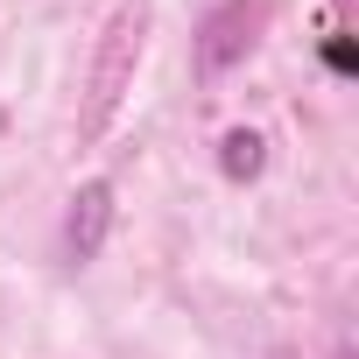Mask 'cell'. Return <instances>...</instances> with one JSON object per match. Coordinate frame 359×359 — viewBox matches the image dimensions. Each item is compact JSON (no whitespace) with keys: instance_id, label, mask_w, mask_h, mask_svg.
Returning a JSON list of instances; mask_svg holds the SVG:
<instances>
[{"instance_id":"obj_2","label":"cell","mask_w":359,"mask_h":359,"mask_svg":"<svg viewBox=\"0 0 359 359\" xmlns=\"http://www.w3.org/2000/svg\"><path fill=\"white\" fill-rule=\"evenodd\" d=\"M268 29V0H219V8L198 22V71L219 78L233 64H247V50L261 43Z\"/></svg>"},{"instance_id":"obj_1","label":"cell","mask_w":359,"mask_h":359,"mask_svg":"<svg viewBox=\"0 0 359 359\" xmlns=\"http://www.w3.org/2000/svg\"><path fill=\"white\" fill-rule=\"evenodd\" d=\"M141 43H148V0H120L106 36H99V57H92V106H85V134H99L141 64Z\"/></svg>"},{"instance_id":"obj_3","label":"cell","mask_w":359,"mask_h":359,"mask_svg":"<svg viewBox=\"0 0 359 359\" xmlns=\"http://www.w3.org/2000/svg\"><path fill=\"white\" fill-rule=\"evenodd\" d=\"M106 233H113V184L92 176V184L71 191V212H64V261L71 268H92L99 247H106Z\"/></svg>"},{"instance_id":"obj_4","label":"cell","mask_w":359,"mask_h":359,"mask_svg":"<svg viewBox=\"0 0 359 359\" xmlns=\"http://www.w3.org/2000/svg\"><path fill=\"white\" fill-rule=\"evenodd\" d=\"M219 169L233 176V184H254V176L268 169V141H261L254 127H233V134L219 141Z\"/></svg>"}]
</instances>
